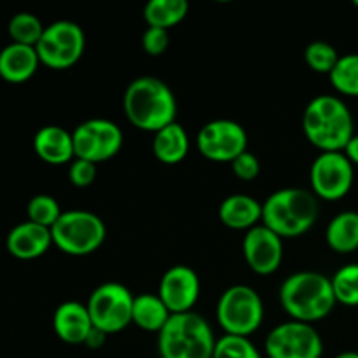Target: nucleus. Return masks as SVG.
I'll list each match as a JSON object with an SVG mask.
<instances>
[{"label":"nucleus","instance_id":"f257e3e1","mask_svg":"<svg viewBox=\"0 0 358 358\" xmlns=\"http://www.w3.org/2000/svg\"><path fill=\"white\" fill-rule=\"evenodd\" d=\"M128 121L135 128L156 133L175 122L177 98L164 80L154 76H140L128 84L122 98Z\"/></svg>","mask_w":358,"mask_h":358},{"label":"nucleus","instance_id":"f03ea898","mask_svg":"<svg viewBox=\"0 0 358 358\" xmlns=\"http://www.w3.org/2000/svg\"><path fill=\"white\" fill-rule=\"evenodd\" d=\"M303 129L306 138L320 149L345 150L355 135V121L343 98L334 94H318L308 101L303 114Z\"/></svg>","mask_w":358,"mask_h":358},{"label":"nucleus","instance_id":"7ed1b4c3","mask_svg":"<svg viewBox=\"0 0 358 358\" xmlns=\"http://www.w3.org/2000/svg\"><path fill=\"white\" fill-rule=\"evenodd\" d=\"M278 296L285 313L306 324L324 320L338 304L331 278L318 271H297L287 276Z\"/></svg>","mask_w":358,"mask_h":358},{"label":"nucleus","instance_id":"20e7f679","mask_svg":"<svg viewBox=\"0 0 358 358\" xmlns=\"http://www.w3.org/2000/svg\"><path fill=\"white\" fill-rule=\"evenodd\" d=\"M318 219V198L303 187H283L262 203V224L282 238H296L310 231Z\"/></svg>","mask_w":358,"mask_h":358},{"label":"nucleus","instance_id":"39448f33","mask_svg":"<svg viewBox=\"0 0 358 358\" xmlns=\"http://www.w3.org/2000/svg\"><path fill=\"white\" fill-rule=\"evenodd\" d=\"M215 336L201 315L194 311L173 313L157 334L161 358H212Z\"/></svg>","mask_w":358,"mask_h":358},{"label":"nucleus","instance_id":"423d86ee","mask_svg":"<svg viewBox=\"0 0 358 358\" xmlns=\"http://www.w3.org/2000/svg\"><path fill=\"white\" fill-rule=\"evenodd\" d=\"M52 243L63 254L90 255L101 247L107 236L105 222L90 210H66L59 215L55 226L51 227Z\"/></svg>","mask_w":358,"mask_h":358},{"label":"nucleus","instance_id":"0eeeda50","mask_svg":"<svg viewBox=\"0 0 358 358\" xmlns=\"http://www.w3.org/2000/svg\"><path fill=\"white\" fill-rule=\"evenodd\" d=\"M215 317L226 334L248 338L264 320V301L255 289L238 283L219 297Z\"/></svg>","mask_w":358,"mask_h":358},{"label":"nucleus","instance_id":"6e6552de","mask_svg":"<svg viewBox=\"0 0 358 358\" xmlns=\"http://www.w3.org/2000/svg\"><path fill=\"white\" fill-rule=\"evenodd\" d=\"M133 301L135 296L122 283H100L86 303L93 327L108 336L124 331L133 324Z\"/></svg>","mask_w":358,"mask_h":358},{"label":"nucleus","instance_id":"1a4fd4ad","mask_svg":"<svg viewBox=\"0 0 358 358\" xmlns=\"http://www.w3.org/2000/svg\"><path fill=\"white\" fill-rule=\"evenodd\" d=\"M35 49L42 65L52 70H65L83 58L86 35L76 21L58 20L45 27Z\"/></svg>","mask_w":358,"mask_h":358},{"label":"nucleus","instance_id":"9d476101","mask_svg":"<svg viewBox=\"0 0 358 358\" xmlns=\"http://www.w3.org/2000/svg\"><path fill=\"white\" fill-rule=\"evenodd\" d=\"M72 138L76 157L98 164L119 154L124 143V133L121 126L110 119L93 117L77 124Z\"/></svg>","mask_w":358,"mask_h":358},{"label":"nucleus","instance_id":"9b49d317","mask_svg":"<svg viewBox=\"0 0 358 358\" xmlns=\"http://www.w3.org/2000/svg\"><path fill=\"white\" fill-rule=\"evenodd\" d=\"M311 191L325 201L343 199L353 187L355 168L343 150L320 152L310 168Z\"/></svg>","mask_w":358,"mask_h":358},{"label":"nucleus","instance_id":"f8f14e48","mask_svg":"<svg viewBox=\"0 0 358 358\" xmlns=\"http://www.w3.org/2000/svg\"><path fill=\"white\" fill-rule=\"evenodd\" d=\"M264 350L268 358H320L324 341L313 324L290 320L269 331Z\"/></svg>","mask_w":358,"mask_h":358},{"label":"nucleus","instance_id":"ddd939ff","mask_svg":"<svg viewBox=\"0 0 358 358\" xmlns=\"http://www.w3.org/2000/svg\"><path fill=\"white\" fill-rule=\"evenodd\" d=\"M196 145L203 157L217 163H233L248 150L247 129L233 119H213L201 126Z\"/></svg>","mask_w":358,"mask_h":358},{"label":"nucleus","instance_id":"4468645a","mask_svg":"<svg viewBox=\"0 0 358 358\" xmlns=\"http://www.w3.org/2000/svg\"><path fill=\"white\" fill-rule=\"evenodd\" d=\"M241 250L252 271L271 275L282 266L283 238L261 222L245 233Z\"/></svg>","mask_w":358,"mask_h":358},{"label":"nucleus","instance_id":"2eb2a0df","mask_svg":"<svg viewBox=\"0 0 358 358\" xmlns=\"http://www.w3.org/2000/svg\"><path fill=\"white\" fill-rule=\"evenodd\" d=\"M199 292H201V283L198 273L185 264H175L168 268L161 276L159 289H157V296L163 299L171 315L192 311L199 299Z\"/></svg>","mask_w":358,"mask_h":358},{"label":"nucleus","instance_id":"dca6fc26","mask_svg":"<svg viewBox=\"0 0 358 358\" xmlns=\"http://www.w3.org/2000/svg\"><path fill=\"white\" fill-rule=\"evenodd\" d=\"M6 245L13 257L21 259V261H31L49 250V247L52 245V234L49 227L27 220L9 231Z\"/></svg>","mask_w":358,"mask_h":358},{"label":"nucleus","instance_id":"f3484780","mask_svg":"<svg viewBox=\"0 0 358 358\" xmlns=\"http://www.w3.org/2000/svg\"><path fill=\"white\" fill-rule=\"evenodd\" d=\"M52 329L66 345H84L93 329L86 304L79 301H65L59 304L52 315Z\"/></svg>","mask_w":358,"mask_h":358},{"label":"nucleus","instance_id":"a211bd4d","mask_svg":"<svg viewBox=\"0 0 358 358\" xmlns=\"http://www.w3.org/2000/svg\"><path fill=\"white\" fill-rule=\"evenodd\" d=\"M219 219L229 229L247 233L248 229L262 222V203L243 192L229 194L220 203Z\"/></svg>","mask_w":358,"mask_h":358},{"label":"nucleus","instance_id":"6ab92c4d","mask_svg":"<svg viewBox=\"0 0 358 358\" xmlns=\"http://www.w3.org/2000/svg\"><path fill=\"white\" fill-rule=\"evenodd\" d=\"M34 149L49 164H65L76 157L72 131L58 124L42 126L34 136Z\"/></svg>","mask_w":358,"mask_h":358},{"label":"nucleus","instance_id":"aec40b11","mask_svg":"<svg viewBox=\"0 0 358 358\" xmlns=\"http://www.w3.org/2000/svg\"><path fill=\"white\" fill-rule=\"evenodd\" d=\"M41 59L37 49L31 45L10 42L0 51V77L7 83L21 84L34 77Z\"/></svg>","mask_w":358,"mask_h":358},{"label":"nucleus","instance_id":"412c9836","mask_svg":"<svg viewBox=\"0 0 358 358\" xmlns=\"http://www.w3.org/2000/svg\"><path fill=\"white\" fill-rule=\"evenodd\" d=\"M189 147H191V140H189L187 131H185V128L180 122L175 121L154 133L152 152L161 163H180L187 156Z\"/></svg>","mask_w":358,"mask_h":358},{"label":"nucleus","instance_id":"4be33fe9","mask_svg":"<svg viewBox=\"0 0 358 358\" xmlns=\"http://www.w3.org/2000/svg\"><path fill=\"white\" fill-rule=\"evenodd\" d=\"M325 241L338 254H352L358 248V212L346 210L331 219L325 229Z\"/></svg>","mask_w":358,"mask_h":358},{"label":"nucleus","instance_id":"5701e85b","mask_svg":"<svg viewBox=\"0 0 358 358\" xmlns=\"http://www.w3.org/2000/svg\"><path fill=\"white\" fill-rule=\"evenodd\" d=\"M171 311L168 310L166 304L163 303L157 294L143 292L135 296L133 301V324L138 325L140 329L147 332H157L166 325L170 320Z\"/></svg>","mask_w":358,"mask_h":358},{"label":"nucleus","instance_id":"b1692460","mask_svg":"<svg viewBox=\"0 0 358 358\" xmlns=\"http://www.w3.org/2000/svg\"><path fill=\"white\" fill-rule=\"evenodd\" d=\"M189 13L187 0H149L143 7V17L149 27L168 30L180 23Z\"/></svg>","mask_w":358,"mask_h":358},{"label":"nucleus","instance_id":"393cba45","mask_svg":"<svg viewBox=\"0 0 358 358\" xmlns=\"http://www.w3.org/2000/svg\"><path fill=\"white\" fill-rule=\"evenodd\" d=\"M336 91L346 96H358V52L339 56L338 63L329 73Z\"/></svg>","mask_w":358,"mask_h":358},{"label":"nucleus","instance_id":"a878e982","mask_svg":"<svg viewBox=\"0 0 358 358\" xmlns=\"http://www.w3.org/2000/svg\"><path fill=\"white\" fill-rule=\"evenodd\" d=\"M44 30L45 27L42 24L41 17L31 13L14 14L9 21V27H7V31H9L13 42L23 45H31V48H35L38 44Z\"/></svg>","mask_w":358,"mask_h":358},{"label":"nucleus","instance_id":"bb28decb","mask_svg":"<svg viewBox=\"0 0 358 358\" xmlns=\"http://www.w3.org/2000/svg\"><path fill=\"white\" fill-rule=\"evenodd\" d=\"M331 282L338 303L358 306V262H350L339 268Z\"/></svg>","mask_w":358,"mask_h":358},{"label":"nucleus","instance_id":"cd10ccee","mask_svg":"<svg viewBox=\"0 0 358 358\" xmlns=\"http://www.w3.org/2000/svg\"><path fill=\"white\" fill-rule=\"evenodd\" d=\"M338 49L325 41H313L304 49V59L308 66L318 73H331L339 59Z\"/></svg>","mask_w":358,"mask_h":358},{"label":"nucleus","instance_id":"c85d7f7f","mask_svg":"<svg viewBox=\"0 0 358 358\" xmlns=\"http://www.w3.org/2000/svg\"><path fill=\"white\" fill-rule=\"evenodd\" d=\"M212 358H262V355L250 338L224 334L217 339Z\"/></svg>","mask_w":358,"mask_h":358},{"label":"nucleus","instance_id":"c756f323","mask_svg":"<svg viewBox=\"0 0 358 358\" xmlns=\"http://www.w3.org/2000/svg\"><path fill=\"white\" fill-rule=\"evenodd\" d=\"M27 213H28V220H31V222L35 224H41V226L49 227V229H51L63 212L62 208H59V203L56 201L52 196L35 194L34 198L28 201Z\"/></svg>","mask_w":358,"mask_h":358},{"label":"nucleus","instance_id":"7c9ffc66","mask_svg":"<svg viewBox=\"0 0 358 358\" xmlns=\"http://www.w3.org/2000/svg\"><path fill=\"white\" fill-rule=\"evenodd\" d=\"M98 164L91 163L87 159H79L73 157V161L69 166V178L76 187H87L94 182L98 175Z\"/></svg>","mask_w":358,"mask_h":358},{"label":"nucleus","instance_id":"2f4dec72","mask_svg":"<svg viewBox=\"0 0 358 358\" xmlns=\"http://www.w3.org/2000/svg\"><path fill=\"white\" fill-rule=\"evenodd\" d=\"M231 168H233V173L236 175L240 180L250 182L254 178H257V175L261 173V161L250 150H245L243 154L236 157V159L231 163Z\"/></svg>","mask_w":358,"mask_h":358},{"label":"nucleus","instance_id":"473e14b6","mask_svg":"<svg viewBox=\"0 0 358 358\" xmlns=\"http://www.w3.org/2000/svg\"><path fill=\"white\" fill-rule=\"evenodd\" d=\"M142 45L143 51L150 56H159L163 55L164 51L170 45V35H168V30L157 27H149L145 31H143L142 37Z\"/></svg>","mask_w":358,"mask_h":358},{"label":"nucleus","instance_id":"72a5a7b5","mask_svg":"<svg viewBox=\"0 0 358 358\" xmlns=\"http://www.w3.org/2000/svg\"><path fill=\"white\" fill-rule=\"evenodd\" d=\"M107 336L103 331H100V329L93 327L91 329V332L87 334L86 341H84V346H87L90 350H100L101 346L105 345V341H107Z\"/></svg>","mask_w":358,"mask_h":358},{"label":"nucleus","instance_id":"f704fd0d","mask_svg":"<svg viewBox=\"0 0 358 358\" xmlns=\"http://www.w3.org/2000/svg\"><path fill=\"white\" fill-rule=\"evenodd\" d=\"M343 152L348 156V159L352 161L353 166L358 164V133H355V135L352 136V140H350L348 145L345 147V150H343Z\"/></svg>","mask_w":358,"mask_h":358},{"label":"nucleus","instance_id":"c9c22d12","mask_svg":"<svg viewBox=\"0 0 358 358\" xmlns=\"http://www.w3.org/2000/svg\"><path fill=\"white\" fill-rule=\"evenodd\" d=\"M336 358H358V352H353V350H350V352L339 353V355Z\"/></svg>","mask_w":358,"mask_h":358},{"label":"nucleus","instance_id":"e433bc0d","mask_svg":"<svg viewBox=\"0 0 358 358\" xmlns=\"http://www.w3.org/2000/svg\"><path fill=\"white\" fill-rule=\"evenodd\" d=\"M353 3H355V6L358 7V0H353Z\"/></svg>","mask_w":358,"mask_h":358}]
</instances>
